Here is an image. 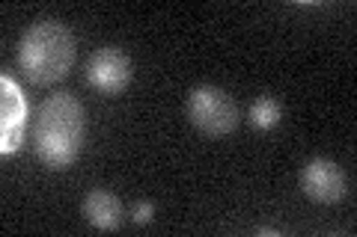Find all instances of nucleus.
<instances>
[{
    "label": "nucleus",
    "mask_w": 357,
    "mask_h": 237,
    "mask_svg": "<svg viewBox=\"0 0 357 237\" xmlns=\"http://www.w3.org/2000/svg\"><path fill=\"white\" fill-rule=\"evenodd\" d=\"M86 116L72 92H57L42 101L36 113V157L51 169H66L77 161L84 145Z\"/></svg>",
    "instance_id": "f257e3e1"
},
{
    "label": "nucleus",
    "mask_w": 357,
    "mask_h": 237,
    "mask_svg": "<svg viewBox=\"0 0 357 237\" xmlns=\"http://www.w3.org/2000/svg\"><path fill=\"white\" fill-rule=\"evenodd\" d=\"M18 65L30 83L54 86L75 65V36L60 21H39L18 42Z\"/></svg>",
    "instance_id": "f03ea898"
},
{
    "label": "nucleus",
    "mask_w": 357,
    "mask_h": 237,
    "mask_svg": "<svg viewBox=\"0 0 357 237\" xmlns=\"http://www.w3.org/2000/svg\"><path fill=\"white\" fill-rule=\"evenodd\" d=\"M188 119L211 140H220L238 128V104L220 86H197L188 95Z\"/></svg>",
    "instance_id": "7ed1b4c3"
},
{
    "label": "nucleus",
    "mask_w": 357,
    "mask_h": 237,
    "mask_svg": "<svg viewBox=\"0 0 357 237\" xmlns=\"http://www.w3.org/2000/svg\"><path fill=\"white\" fill-rule=\"evenodd\" d=\"M86 83L102 95H119L126 92L131 77H134V65L128 60V54H122L119 48H98L93 56L86 60Z\"/></svg>",
    "instance_id": "20e7f679"
},
{
    "label": "nucleus",
    "mask_w": 357,
    "mask_h": 237,
    "mask_svg": "<svg viewBox=\"0 0 357 237\" xmlns=\"http://www.w3.org/2000/svg\"><path fill=\"white\" fill-rule=\"evenodd\" d=\"M27 125V101L21 86L9 74L0 77V152L13 154L21 149Z\"/></svg>",
    "instance_id": "39448f33"
},
{
    "label": "nucleus",
    "mask_w": 357,
    "mask_h": 237,
    "mask_svg": "<svg viewBox=\"0 0 357 237\" xmlns=\"http://www.w3.org/2000/svg\"><path fill=\"white\" fill-rule=\"evenodd\" d=\"M301 190L319 205H337L345 199V172L340 169V163L328 161V157H312L301 169Z\"/></svg>",
    "instance_id": "423d86ee"
},
{
    "label": "nucleus",
    "mask_w": 357,
    "mask_h": 237,
    "mask_svg": "<svg viewBox=\"0 0 357 237\" xmlns=\"http://www.w3.org/2000/svg\"><path fill=\"white\" fill-rule=\"evenodd\" d=\"M81 211H84L86 222L98 231H116L122 225V202L110 193V190H102V187L89 190L84 196Z\"/></svg>",
    "instance_id": "0eeeda50"
},
{
    "label": "nucleus",
    "mask_w": 357,
    "mask_h": 237,
    "mask_svg": "<svg viewBox=\"0 0 357 237\" xmlns=\"http://www.w3.org/2000/svg\"><path fill=\"white\" fill-rule=\"evenodd\" d=\"M280 119H283V107L274 95H259L250 104V125L256 131H271L280 125Z\"/></svg>",
    "instance_id": "6e6552de"
},
{
    "label": "nucleus",
    "mask_w": 357,
    "mask_h": 237,
    "mask_svg": "<svg viewBox=\"0 0 357 237\" xmlns=\"http://www.w3.org/2000/svg\"><path fill=\"white\" fill-rule=\"evenodd\" d=\"M152 213H155L152 202H137V205H134V211H131V220L140 222V225H146V222L152 220Z\"/></svg>",
    "instance_id": "1a4fd4ad"
},
{
    "label": "nucleus",
    "mask_w": 357,
    "mask_h": 237,
    "mask_svg": "<svg viewBox=\"0 0 357 237\" xmlns=\"http://www.w3.org/2000/svg\"><path fill=\"white\" fill-rule=\"evenodd\" d=\"M259 234H262V237H277L280 231H277V229H259Z\"/></svg>",
    "instance_id": "9d476101"
}]
</instances>
